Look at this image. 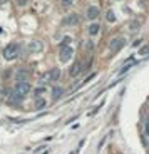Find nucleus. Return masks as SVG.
I'll return each instance as SVG.
<instances>
[{"instance_id": "nucleus-1", "label": "nucleus", "mask_w": 149, "mask_h": 154, "mask_svg": "<svg viewBox=\"0 0 149 154\" xmlns=\"http://www.w3.org/2000/svg\"><path fill=\"white\" fill-rule=\"evenodd\" d=\"M19 50H20V47L17 45V44H10V45H7L2 50V55H4V59H7V60H12V59H15L17 55H19Z\"/></svg>"}, {"instance_id": "nucleus-2", "label": "nucleus", "mask_w": 149, "mask_h": 154, "mask_svg": "<svg viewBox=\"0 0 149 154\" xmlns=\"http://www.w3.org/2000/svg\"><path fill=\"white\" fill-rule=\"evenodd\" d=\"M29 92H30V84H29V82H17L15 87H14V94L19 96L20 99L25 97Z\"/></svg>"}, {"instance_id": "nucleus-3", "label": "nucleus", "mask_w": 149, "mask_h": 154, "mask_svg": "<svg viewBox=\"0 0 149 154\" xmlns=\"http://www.w3.org/2000/svg\"><path fill=\"white\" fill-rule=\"evenodd\" d=\"M74 54V49L69 45V44H62L61 45V50H59V57H61L62 62H69V59L72 57Z\"/></svg>"}, {"instance_id": "nucleus-4", "label": "nucleus", "mask_w": 149, "mask_h": 154, "mask_svg": "<svg viewBox=\"0 0 149 154\" xmlns=\"http://www.w3.org/2000/svg\"><path fill=\"white\" fill-rule=\"evenodd\" d=\"M123 45H124V38H121V37L112 38L111 44H109V50H111V54H116V52H119Z\"/></svg>"}, {"instance_id": "nucleus-5", "label": "nucleus", "mask_w": 149, "mask_h": 154, "mask_svg": "<svg viewBox=\"0 0 149 154\" xmlns=\"http://www.w3.org/2000/svg\"><path fill=\"white\" fill-rule=\"evenodd\" d=\"M97 17H99V7H97V5L87 7V19L89 20H96Z\"/></svg>"}, {"instance_id": "nucleus-6", "label": "nucleus", "mask_w": 149, "mask_h": 154, "mask_svg": "<svg viewBox=\"0 0 149 154\" xmlns=\"http://www.w3.org/2000/svg\"><path fill=\"white\" fill-rule=\"evenodd\" d=\"M44 47V44L40 42V40H32L30 44H29V50H30L32 54H37V52H40Z\"/></svg>"}, {"instance_id": "nucleus-7", "label": "nucleus", "mask_w": 149, "mask_h": 154, "mask_svg": "<svg viewBox=\"0 0 149 154\" xmlns=\"http://www.w3.org/2000/svg\"><path fill=\"white\" fill-rule=\"evenodd\" d=\"M80 70H82V64H80L79 60H76L72 64V67L69 69V74H70V77H77L80 74Z\"/></svg>"}, {"instance_id": "nucleus-8", "label": "nucleus", "mask_w": 149, "mask_h": 154, "mask_svg": "<svg viewBox=\"0 0 149 154\" xmlns=\"http://www.w3.org/2000/svg\"><path fill=\"white\" fill-rule=\"evenodd\" d=\"M64 23H65V25H77V23H79V15L70 14V15H67L64 19Z\"/></svg>"}, {"instance_id": "nucleus-9", "label": "nucleus", "mask_w": 149, "mask_h": 154, "mask_svg": "<svg viewBox=\"0 0 149 154\" xmlns=\"http://www.w3.org/2000/svg\"><path fill=\"white\" fill-rule=\"evenodd\" d=\"M134 64H136V60H134V59H132V57H131V59H129V62H127L126 66H123V69H121V72H119V74H121V75H124V74H126V72H127V70H129V69H131V67H132V66H134Z\"/></svg>"}, {"instance_id": "nucleus-10", "label": "nucleus", "mask_w": 149, "mask_h": 154, "mask_svg": "<svg viewBox=\"0 0 149 154\" xmlns=\"http://www.w3.org/2000/svg\"><path fill=\"white\" fill-rule=\"evenodd\" d=\"M27 75H29V74H27L25 70H19V72L15 74L17 82H27Z\"/></svg>"}, {"instance_id": "nucleus-11", "label": "nucleus", "mask_w": 149, "mask_h": 154, "mask_svg": "<svg viewBox=\"0 0 149 154\" xmlns=\"http://www.w3.org/2000/svg\"><path fill=\"white\" fill-rule=\"evenodd\" d=\"M99 30H101V25L97 22L91 23V27H89V34H91V35H97V34H99Z\"/></svg>"}, {"instance_id": "nucleus-12", "label": "nucleus", "mask_w": 149, "mask_h": 154, "mask_svg": "<svg viewBox=\"0 0 149 154\" xmlns=\"http://www.w3.org/2000/svg\"><path fill=\"white\" fill-rule=\"evenodd\" d=\"M59 77H61V70H59V69H52L49 72V79H50V81H59Z\"/></svg>"}, {"instance_id": "nucleus-13", "label": "nucleus", "mask_w": 149, "mask_h": 154, "mask_svg": "<svg viewBox=\"0 0 149 154\" xmlns=\"http://www.w3.org/2000/svg\"><path fill=\"white\" fill-rule=\"evenodd\" d=\"M62 92H64V89H62V87H55V89L52 91V96L55 97V99H57V97H61V96H62Z\"/></svg>"}, {"instance_id": "nucleus-14", "label": "nucleus", "mask_w": 149, "mask_h": 154, "mask_svg": "<svg viewBox=\"0 0 149 154\" xmlns=\"http://www.w3.org/2000/svg\"><path fill=\"white\" fill-rule=\"evenodd\" d=\"M35 107H37V109H42V107H45V100H44L42 97H37V102H35Z\"/></svg>"}, {"instance_id": "nucleus-15", "label": "nucleus", "mask_w": 149, "mask_h": 154, "mask_svg": "<svg viewBox=\"0 0 149 154\" xmlns=\"http://www.w3.org/2000/svg\"><path fill=\"white\" fill-rule=\"evenodd\" d=\"M106 17H107V22H116V15L112 14L111 10H109V12L106 14Z\"/></svg>"}, {"instance_id": "nucleus-16", "label": "nucleus", "mask_w": 149, "mask_h": 154, "mask_svg": "<svg viewBox=\"0 0 149 154\" xmlns=\"http://www.w3.org/2000/svg\"><path fill=\"white\" fill-rule=\"evenodd\" d=\"M61 2H62V7H64V8L70 7V5L74 4V0H61Z\"/></svg>"}, {"instance_id": "nucleus-17", "label": "nucleus", "mask_w": 149, "mask_h": 154, "mask_svg": "<svg viewBox=\"0 0 149 154\" xmlns=\"http://www.w3.org/2000/svg\"><path fill=\"white\" fill-rule=\"evenodd\" d=\"M139 54H141V55H146V54H149V45H146L144 49H141V50H139Z\"/></svg>"}, {"instance_id": "nucleus-18", "label": "nucleus", "mask_w": 149, "mask_h": 154, "mask_svg": "<svg viewBox=\"0 0 149 154\" xmlns=\"http://www.w3.org/2000/svg\"><path fill=\"white\" fill-rule=\"evenodd\" d=\"M144 134H146V136H149V121L144 124Z\"/></svg>"}, {"instance_id": "nucleus-19", "label": "nucleus", "mask_w": 149, "mask_h": 154, "mask_svg": "<svg viewBox=\"0 0 149 154\" xmlns=\"http://www.w3.org/2000/svg\"><path fill=\"white\" fill-rule=\"evenodd\" d=\"M42 92H45V87H39L37 91H35V94H37V96H39V94H42Z\"/></svg>"}, {"instance_id": "nucleus-20", "label": "nucleus", "mask_w": 149, "mask_h": 154, "mask_svg": "<svg viewBox=\"0 0 149 154\" xmlns=\"http://www.w3.org/2000/svg\"><path fill=\"white\" fill-rule=\"evenodd\" d=\"M25 2H27V0H19V4H20V5H25Z\"/></svg>"}]
</instances>
